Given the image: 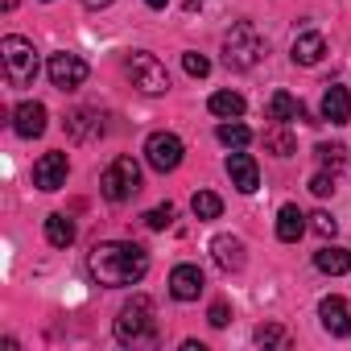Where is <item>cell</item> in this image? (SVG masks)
Returning a JSON list of instances; mask_svg holds the SVG:
<instances>
[{
	"label": "cell",
	"mask_w": 351,
	"mask_h": 351,
	"mask_svg": "<svg viewBox=\"0 0 351 351\" xmlns=\"http://www.w3.org/2000/svg\"><path fill=\"white\" fill-rule=\"evenodd\" d=\"M66 173H71L66 153H42L38 165H34V186L38 191H62L66 186Z\"/></svg>",
	"instance_id": "obj_9"
},
{
	"label": "cell",
	"mask_w": 351,
	"mask_h": 351,
	"mask_svg": "<svg viewBox=\"0 0 351 351\" xmlns=\"http://www.w3.org/2000/svg\"><path fill=\"white\" fill-rule=\"evenodd\" d=\"M203 289H207V277H203L199 265H173V273H169V293L178 298V302H195Z\"/></svg>",
	"instance_id": "obj_10"
},
{
	"label": "cell",
	"mask_w": 351,
	"mask_h": 351,
	"mask_svg": "<svg viewBox=\"0 0 351 351\" xmlns=\"http://www.w3.org/2000/svg\"><path fill=\"white\" fill-rule=\"evenodd\" d=\"M228 178L240 195H252L261 186V169H256V157L252 153H228Z\"/></svg>",
	"instance_id": "obj_11"
},
{
	"label": "cell",
	"mask_w": 351,
	"mask_h": 351,
	"mask_svg": "<svg viewBox=\"0 0 351 351\" xmlns=\"http://www.w3.org/2000/svg\"><path fill=\"white\" fill-rule=\"evenodd\" d=\"M145 161H149L157 173L178 169V165H182V141L173 136V132H153V136L145 141Z\"/></svg>",
	"instance_id": "obj_7"
},
{
	"label": "cell",
	"mask_w": 351,
	"mask_h": 351,
	"mask_svg": "<svg viewBox=\"0 0 351 351\" xmlns=\"http://www.w3.org/2000/svg\"><path fill=\"white\" fill-rule=\"evenodd\" d=\"M46 240H50L54 248H71V244H75V223H71L66 215H50V219H46Z\"/></svg>",
	"instance_id": "obj_22"
},
{
	"label": "cell",
	"mask_w": 351,
	"mask_h": 351,
	"mask_svg": "<svg viewBox=\"0 0 351 351\" xmlns=\"http://www.w3.org/2000/svg\"><path fill=\"white\" fill-rule=\"evenodd\" d=\"M215 136H219L228 149H244V145L252 141V132H248L240 120H228V124H219V128H215Z\"/></svg>",
	"instance_id": "obj_23"
},
{
	"label": "cell",
	"mask_w": 351,
	"mask_h": 351,
	"mask_svg": "<svg viewBox=\"0 0 351 351\" xmlns=\"http://www.w3.org/2000/svg\"><path fill=\"white\" fill-rule=\"evenodd\" d=\"M252 339H256L261 347H281V343H285V330L269 322V326H256V335H252Z\"/></svg>",
	"instance_id": "obj_29"
},
{
	"label": "cell",
	"mask_w": 351,
	"mask_h": 351,
	"mask_svg": "<svg viewBox=\"0 0 351 351\" xmlns=\"http://www.w3.org/2000/svg\"><path fill=\"white\" fill-rule=\"evenodd\" d=\"M0 62H5L9 87H29L38 79V50H34V42H25L17 34H9L0 42Z\"/></svg>",
	"instance_id": "obj_4"
},
{
	"label": "cell",
	"mask_w": 351,
	"mask_h": 351,
	"mask_svg": "<svg viewBox=\"0 0 351 351\" xmlns=\"http://www.w3.org/2000/svg\"><path fill=\"white\" fill-rule=\"evenodd\" d=\"M13 128H17V136H25V141L42 136V132H46V108H42L38 99L17 104V108H13Z\"/></svg>",
	"instance_id": "obj_12"
},
{
	"label": "cell",
	"mask_w": 351,
	"mask_h": 351,
	"mask_svg": "<svg viewBox=\"0 0 351 351\" xmlns=\"http://www.w3.org/2000/svg\"><path fill=\"white\" fill-rule=\"evenodd\" d=\"M207 322H211V326H228V322H232V310H228V302H215V306L207 310Z\"/></svg>",
	"instance_id": "obj_32"
},
{
	"label": "cell",
	"mask_w": 351,
	"mask_h": 351,
	"mask_svg": "<svg viewBox=\"0 0 351 351\" xmlns=\"http://www.w3.org/2000/svg\"><path fill=\"white\" fill-rule=\"evenodd\" d=\"M83 5H87V9H108L112 0H83Z\"/></svg>",
	"instance_id": "obj_33"
},
{
	"label": "cell",
	"mask_w": 351,
	"mask_h": 351,
	"mask_svg": "<svg viewBox=\"0 0 351 351\" xmlns=\"http://www.w3.org/2000/svg\"><path fill=\"white\" fill-rule=\"evenodd\" d=\"M265 50H269V42L261 38V29H256L252 21H240V25H232V34L223 38V66H228V71H252V66L265 58Z\"/></svg>",
	"instance_id": "obj_3"
},
{
	"label": "cell",
	"mask_w": 351,
	"mask_h": 351,
	"mask_svg": "<svg viewBox=\"0 0 351 351\" xmlns=\"http://www.w3.org/2000/svg\"><path fill=\"white\" fill-rule=\"evenodd\" d=\"M128 79H132V87H141L145 95H161V91L169 87L165 62L153 58V54H145V50H136V54L128 58Z\"/></svg>",
	"instance_id": "obj_6"
},
{
	"label": "cell",
	"mask_w": 351,
	"mask_h": 351,
	"mask_svg": "<svg viewBox=\"0 0 351 351\" xmlns=\"http://www.w3.org/2000/svg\"><path fill=\"white\" fill-rule=\"evenodd\" d=\"M314 153H318L322 169H339V165H343V157H347V149H343V145H318Z\"/></svg>",
	"instance_id": "obj_27"
},
{
	"label": "cell",
	"mask_w": 351,
	"mask_h": 351,
	"mask_svg": "<svg viewBox=\"0 0 351 351\" xmlns=\"http://www.w3.org/2000/svg\"><path fill=\"white\" fill-rule=\"evenodd\" d=\"M310 228H314L318 236H335V232H339L335 215H326V211H314V215H310Z\"/></svg>",
	"instance_id": "obj_31"
},
{
	"label": "cell",
	"mask_w": 351,
	"mask_h": 351,
	"mask_svg": "<svg viewBox=\"0 0 351 351\" xmlns=\"http://www.w3.org/2000/svg\"><path fill=\"white\" fill-rule=\"evenodd\" d=\"M87 269L99 285H136L149 273V252L132 240H108L91 248Z\"/></svg>",
	"instance_id": "obj_1"
},
{
	"label": "cell",
	"mask_w": 351,
	"mask_h": 351,
	"mask_svg": "<svg viewBox=\"0 0 351 351\" xmlns=\"http://www.w3.org/2000/svg\"><path fill=\"white\" fill-rule=\"evenodd\" d=\"M310 191H314L318 199L335 195V169H330V173H326V169H322V173H314V178H310Z\"/></svg>",
	"instance_id": "obj_30"
},
{
	"label": "cell",
	"mask_w": 351,
	"mask_h": 351,
	"mask_svg": "<svg viewBox=\"0 0 351 351\" xmlns=\"http://www.w3.org/2000/svg\"><path fill=\"white\" fill-rule=\"evenodd\" d=\"M302 232H306V215H302L293 203H285V207L277 211V240H281V244H298Z\"/></svg>",
	"instance_id": "obj_19"
},
{
	"label": "cell",
	"mask_w": 351,
	"mask_h": 351,
	"mask_svg": "<svg viewBox=\"0 0 351 351\" xmlns=\"http://www.w3.org/2000/svg\"><path fill=\"white\" fill-rule=\"evenodd\" d=\"M265 149H269L273 157H289L298 145H293V136H289V132L277 124V128H269V132H265Z\"/></svg>",
	"instance_id": "obj_25"
},
{
	"label": "cell",
	"mask_w": 351,
	"mask_h": 351,
	"mask_svg": "<svg viewBox=\"0 0 351 351\" xmlns=\"http://www.w3.org/2000/svg\"><path fill=\"white\" fill-rule=\"evenodd\" d=\"M50 83L58 87V91H75V87H83L87 83V62L79 58V54H50Z\"/></svg>",
	"instance_id": "obj_8"
},
{
	"label": "cell",
	"mask_w": 351,
	"mask_h": 351,
	"mask_svg": "<svg viewBox=\"0 0 351 351\" xmlns=\"http://www.w3.org/2000/svg\"><path fill=\"white\" fill-rule=\"evenodd\" d=\"M116 343L124 347H153L157 343V318H153V302L145 293H136L120 318H116Z\"/></svg>",
	"instance_id": "obj_2"
},
{
	"label": "cell",
	"mask_w": 351,
	"mask_h": 351,
	"mask_svg": "<svg viewBox=\"0 0 351 351\" xmlns=\"http://www.w3.org/2000/svg\"><path fill=\"white\" fill-rule=\"evenodd\" d=\"M314 265H318L322 273L339 277V273H347V269H351V252H347V248H335V244H326V248H318V252H314Z\"/></svg>",
	"instance_id": "obj_20"
},
{
	"label": "cell",
	"mask_w": 351,
	"mask_h": 351,
	"mask_svg": "<svg viewBox=\"0 0 351 351\" xmlns=\"http://www.w3.org/2000/svg\"><path fill=\"white\" fill-rule=\"evenodd\" d=\"M145 5H149V9H165V5H169V0H145Z\"/></svg>",
	"instance_id": "obj_34"
},
{
	"label": "cell",
	"mask_w": 351,
	"mask_h": 351,
	"mask_svg": "<svg viewBox=\"0 0 351 351\" xmlns=\"http://www.w3.org/2000/svg\"><path fill=\"white\" fill-rule=\"evenodd\" d=\"M265 116H269L273 124H289V120H306V108H302V99H293L289 91H277V95L269 99Z\"/></svg>",
	"instance_id": "obj_18"
},
{
	"label": "cell",
	"mask_w": 351,
	"mask_h": 351,
	"mask_svg": "<svg viewBox=\"0 0 351 351\" xmlns=\"http://www.w3.org/2000/svg\"><path fill=\"white\" fill-rule=\"evenodd\" d=\"M322 54H326V38L322 34H298L293 38V50H289V58L298 62V66H314V62H322Z\"/></svg>",
	"instance_id": "obj_17"
},
{
	"label": "cell",
	"mask_w": 351,
	"mask_h": 351,
	"mask_svg": "<svg viewBox=\"0 0 351 351\" xmlns=\"http://www.w3.org/2000/svg\"><path fill=\"white\" fill-rule=\"evenodd\" d=\"M211 256L223 273H240L244 269V240L240 236H215L211 240Z\"/></svg>",
	"instance_id": "obj_14"
},
{
	"label": "cell",
	"mask_w": 351,
	"mask_h": 351,
	"mask_svg": "<svg viewBox=\"0 0 351 351\" xmlns=\"http://www.w3.org/2000/svg\"><path fill=\"white\" fill-rule=\"evenodd\" d=\"M182 66H186V75H191V79H207V75H211V62H207L199 50L182 54Z\"/></svg>",
	"instance_id": "obj_26"
},
{
	"label": "cell",
	"mask_w": 351,
	"mask_h": 351,
	"mask_svg": "<svg viewBox=\"0 0 351 351\" xmlns=\"http://www.w3.org/2000/svg\"><path fill=\"white\" fill-rule=\"evenodd\" d=\"M191 211H195L199 219H219V211H223V199H219V195H211V191H199V195L191 199Z\"/></svg>",
	"instance_id": "obj_24"
},
{
	"label": "cell",
	"mask_w": 351,
	"mask_h": 351,
	"mask_svg": "<svg viewBox=\"0 0 351 351\" xmlns=\"http://www.w3.org/2000/svg\"><path fill=\"white\" fill-rule=\"evenodd\" d=\"M169 223H173V207H169V203H165V207H153V211L145 215V228H149V232H165Z\"/></svg>",
	"instance_id": "obj_28"
},
{
	"label": "cell",
	"mask_w": 351,
	"mask_h": 351,
	"mask_svg": "<svg viewBox=\"0 0 351 351\" xmlns=\"http://www.w3.org/2000/svg\"><path fill=\"white\" fill-rule=\"evenodd\" d=\"M66 132L75 141H95V136H104V116L95 108H75L66 116Z\"/></svg>",
	"instance_id": "obj_15"
},
{
	"label": "cell",
	"mask_w": 351,
	"mask_h": 351,
	"mask_svg": "<svg viewBox=\"0 0 351 351\" xmlns=\"http://www.w3.org/2000/svg\"><path fill=\"white\" fill-rule=\"evenodd\" d=\"M141 191V165L132 157H116L104 173H99V195L108 203H128Z\"/></svg>",
	"instance_id": "obj_5"
},
{
	"label": "cell",
	"mask_w": 351,
	"mask_h": 351,
	"mask_svg": "<svg viewBox=\"0 0 351 351\" xmlns=\"http://www.w3.org/2000/svg\"><path fill=\"white\" fill-rule=\"evenodd\" d=\"M318 318H322L326 335H335V339H347L351 335V310H347L343 298H322L318 302Z\"/></svg>",
	"instance_id": "obj_13"
},
{
	"label": "cell",
	"mask_w": 351,
	"mask_h": 351,
	"mask_svg": "<svg viewBox=\"0 0 351 351\" xmlns=\"http://www.w3.org/2000/svg\"><path fill=\"white\" fill-rule=\"evenodd\" d=\"M207 108H211L215 116H223V120H240V116H244V95H240V91H215Z\"/></svg>",
	"instance_id": "obj_21"
},
{
	"label": "cell",
	"mask_w": 351,
	"mask_h": 351,
	"mask_svg": "<svg viewBox=\"0 0 351 351\" xmlns=\"http://www.w3.org/2000/svg\"><path fill=\"white\" fill-rule=\"evenodd\" d=\"M182 5H186V9H199V5H203V0H182Z\"/></svg>",
	"instance_id": "obj_35"
},
{
	"label": "cell",
	"mask_w": 351,
	"mask_h": 351,
	"mask_svg": "<svg viewBox=\"0 0 351 351\" xmlns=\"http://www.w3.org/2000/svg\"><path fill=\"white\" fill-rule=\"evenodd\" d=\"M322 120H330V124H347L351 120V95H347L343 83H330L322 91Z\"/></svg>",
	"instance_id": "obj_16"
}]
</instances>
